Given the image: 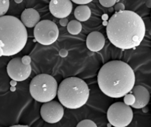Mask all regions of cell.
<instances>
[{
  "mask_svg": "<svg viewBox=\"0 0 151 127\" xmlns=\"http://www.w3.org/2000/svg\"><path fill=\"white\" fill-rule=\"evenodd\" d=\"M111 43L123 50L134 49L140 45L145 34L143 18L131 10L116 12L109 18L106 28Z\"/></svg>",
  "mask_w": 151,
  "mask_h": 127,
  "instance_id": "6da1fadb",
  "label": "cell"
},
{
  "mask_svg": "<svg viewBox=\"0 0 151 127\" xmlns=\"http://www.w3.org/2000/svg\"><path fill=\"white\" fill-rule=\"evenodd\" d=\"M98 83L102 93L112 98H120L131 92L135 83L131 67L122 60H111L101 67Z\"/></svg>",
  "mask_w": 151,
  "mask_h": 127,
  "instance_id": "7a4b0ae2",
  "label": "cell"
},
{
  "mask_svg": "<svg viewBox=\"0 0 151 127\" xmlns=\"http://www.w3.org/2000/svg\"><path fill=\"white\" fill-rule=\"evenodd\" d=\"M0 41L4 56H12L22 51L27 41V32L21 21L12 16L0 17Z\"/></svg>",
  "mask_w": 151,
  "mask_h": 127,
  "instance_id": "3957f363",
  "label": "cell"
},
{
  "mask_svg": "<svg viewBox=\"0 0 151 127\" xmlns=\"http://www.w3.org/2000/svg\"><path fill=\"white\" fill-rule=\"evenodd\" d=\"M57 95L62 105L68 109L76 110L83 107L88 101L90 90L82 79L69 77L60 83Z\"/></svg>",
  "mask_w": 151,
  "mask_h": 127,
  "instance_id": "277c9868",
  "label": "cell"
},
{
  "mask_svg": "<svg viewBox=\"0 0 151 127\" xmlns=\"http://www.w3.org/2000/svg\"><path fill=\"white\" fill-rule=\"evenodd\" d=\"M58 88L57 82L53 76L41 74L32 80L29 91L34 100L44 103L52 100L56 97Z\"/></svg>",
  "mask_w": 151,
  "mask_h": 127,
  "instance_id": "5b68a950",
  "label": "cell"
},
{
  "mask_svg": "<svg viewBox=\"0 0 151 127\" xmlns=\"http://www.w3.org/2000/svg\"><path fill=\"white\" fill-rule=\"evenodd\" d=\"M134 117L132 108L123 102H116L109 107L107 119L109 124L115 127H125L131 123Z\"/></svg>",
  "mask_w": 151,
  "mask_h": 127,
  "instance_id": "8992f818",
  "label": "cell"
},
{
  "mask_svg": "<svg viewBox=\"0 0 151 127\" xmlns=\"http://www.w3.org/2000/svg\"><path fill=\"white\" fill-rule=\"evenodd\" d=\"M58 26L50 20L39 22L34 29L35 40L42 45L49 46L55 42L59 37Z\"/></svg>",
  "mask_w": 151,
  "mask_h": 127,
  "instance_id": "52a82bcc",
  "label": "cell"
},
{
  "mask_svg": "<svg viewBox=\"0 0 151 127\" xmlns=\"http://www.w3.org/2000/svg\"><path fill=\"white\" fill-rule=\"evenodd\" d=\"M6 68L9 76L17 82L26 80L30 75L32 71L31 65L23 64L21 58L19 57L11 60L9 62Z\"/></svg>",
  "mask_w": 151,
  "mask_h": 127,
  "instance_id": "ba28073f",
  "label": "cell"
},
{
  "mask_svg": "<svg viewBox=\"0 0 151 127\" xmlns=\"http://www.w3.org/2000/svg\"><path fill=\"white\" fill-rule=\"evenodd\" d=\"M40 113L44 121L50 124H55L63 118L64 109L60 103L51 100L44 103L41 108Z\"/></svg>",
  "mask_w": 151,
  "mask_h": 127,
  "instance_id": "9c48e42d",
  "label": "cell"
},
{
  "mask_svg": "<svg viewBox=\"0 0 151 127\" xmlns=\"http://www.w3.org/2000/svg\"><path fill=\"white\" fill-rule=\"evenodd\" d=\"M51 14L58 18L68 17L73 10L71 0H51L49 4Z\"/></svg>",
  "mask_w": 151,
  "mask_h": 127,
  "instance_id": "30bf717a",
  "label": "cell"
},
{
  "mask_svg": "<svg viewBox=\"0 0 151 127\" xmlns=\"http://www.w3.org/2000/svg\"><path fill=\"white\" fill-rule=\"evenodd\" d=\"M132 93L136 98V101L132 107L140 109L145 107L150 102V95L146 88L142 85H134Z\"/></svg>",
  "mask_w": 151,
  "mask_h": 127,
  "instance_id": "8fae6325",
  "label": "cell"
},
{
  "mask_svg": "<svg viewBox=\"0 0 151 127\" xmlns=\"http://www.w3.org/2000/svg\"><path fill=\"white\" fill-rule=\"evenodd\" d=\"M105 44V38L100 32H93L88 35L86 46L92 52L101 51Z\"/></svg>",
  "mask_w": 151,
  "mask_h": 127,
  "instance_id": "7c38bea8",
  "label": "cell"
},
{
  "mask_svg": "<svg viewBox=\"0 0 151 127\" xmlns=\"http://www.w3.org/2000/svg\"><path fill=\"white\" fill-rule=\"evenodd\" d=\"M40 15L35 9L32 8L26 9L22 13L21 21L25 27L32 28L37 25L40 22Z\"/></svg>",
  "mask_w": 151,
  "mask_h": 127,
  "instance_id": "4fadbf2b",
  "label": "cell"
},
{
  "mask_svg": "<svg viewBox=\"0 0 151 127\" xmlns=\"http://www.w3.org/2000/svg\"><path fill=\"white\" fill-rule=\"evenodd\" d=\"M91 14L90 8L85 5H81L77 6L74 11V16L76 19L80 22L87 21Z\"/></svg>",
  "mask_w": 151,
  "mask_h": 127,
  "instance_id": "5bb4252c",
  "label": "cell"
},
{
  "mask_svg": "<svg viewBox=\"0 0 151 127\" xmlns=\"http://www.w3.org/2000/svg\"><path fill=\"white\" fill-rule=\"evenodd\" d=\"M68 32L72 35L79 34L82 29V26L80 21L77 20H72L68 22L67 26Z\"/></svg>",
  "mask_w": 151,
  "mask_h": 127,
  "instance_id": "9a60e30c",
  "label": "cell"
},
{
  "mask_svg": "<svg viewBox=\"0 0 151 127\" xmlns=\"http://www.w3.org/2000/svg\"><path fill=\"white\" fill-rule=\"evenodd\" d=\"M9 0H0V17L5 16L9 8Z\"/></svg>",
  "mask_w": 151,
  "mask_h": 127,
  "instance_id": "2e32d148",
  "label": "cell"
},
{
  "mask_svg": "<svg viewBox=\"0 0 151 127\" xmlns=\"http://www.w3.org/2000/svg\"><path fill=\"white\" fill-rule=\"evenodd\" d=\"M78 127H97L95 122L89 119H85L80 121L76 126Z\"/></svg>",
  "mask_w": 151,
  "mask_h": 127,
  "instance_id": "e0dca14e",
  "label": "cell"
},
{
  "mask_svg": "<svg viewBox=\"0 0 151 127\" xmlns=\"http://www.w3.org/2000/svg\"><path fill=\"white\" fill-rule=\"evenodd\" d=\"M136 101V98L134 95L132 93H127L124 96V103L129 106H132Z\"/></svg>",
  "mask_w": 151,
  "mask_h": 127,
  "instance_id": "ac0fdd59",
  "label": "cell"
},
{
  "mask_svg": "<svg viewBox=\"0 0 151 127\" xmlns=\"http://www.w3.org/2000/svg\"><path fill=\"white\" fill-rule=\"evenodd\" d=\"M101 6L106 8H110L114 6L118 0H99Z\"/></svg>",
  "mask_w": 151,
  "mask_h": 127,
  "instance_id": "d6986e66",
  "label": "cell"
},
{
  "mask_svg": "<svg viewBox=\"0 0 151 127\" xmlns=\"http://www.w3.org/2000/svg\"><path fill=\"white\" fill-rule=\"evenodd\" d=\"M114 9L115 10L118 12V11H123L125 10V6L122 3H118L116 4L114 6Z\"/></svg>",
  "mask_w": 151,
  "mask_h": 127,
  "instance_id": "ffe728a7",
  "label": "cell"
},
{
  "mask_svg": "<svg viewBox=\"0 0 151 127\" xmlns=\"http://www.w3.org/2000/svg\"><path fill=\"white\" fill-rule=\"evenodd\" d=\"M22 62L23 63V64L25 65H30L31 62H32V60L30 57L28 56V55H25L22 58Z\"/></svg>",
  "mask_w": 151,
  "mask_h": 127,
  "instance_id": "44dd1931",
  "label": "cell"
},
{
  "mask_svg": "<svg viewBox=\"0 0 151 127\" xmlns=\"http://www.w3.org/2000/svg\"><path fill=\"white\" fill-rule=\"evenodd\" d=\"M75 4L78 5H86L90 3L93 0H71Z\"/></svg>",
  "mask_w": 151,
  "mask_h": 127,
  "instance_id": "7402d4cb",
  "label": "cell"
},
{
  "mask_svg": "<svg viewBox=\"0 0 151 127\" xmlns=\"http://www.w3.org/2000/svg\"><path fill=\"white\" fill-rule=\"evenodd\" d=\"M68 20L66 18H61L59 20V24L62 26L65 27L68 25Z\"/></svg>",
  "mask_w": 151,
  "mask_h": 127,
  "instance_id": "603a6c76",
  "label": "cell"
},
{
  "mask_svg": "<svg viewBox=\"0 0 151 127\" xmlns=\"http://www.w3.org/2000/svg\"><path fill=\"white\" fill-rule=\"evenodd\" d=\"M68 52L65 49H61L59 52V55L62 58H65L68 55Z\"/></svg>",
  "mask_w": 151,
  "mask_h": 127,
  "instance_id": "cb8c5ba5",
  "label": "cell"
},
{
  "mask_svg": "<svg viewBox=\"0 0 151 127\" xmlns=\"http://www.w3.org/2000/svg\"><path fill=\"white\" fill-rule=\"evenodd\" d=\"M146 6L148 8H151V0H147L145 2Z\"/></svg>",
  "mask_w": 151,
  "mask_h": 127,
  "instance_id": "d4e9b609",
  "label": "cell"
},
{
  "mask_svg": "<svg viewBox=\"0 0 151 127\" xmlns=\"http://www.w3.org/2000/svg\"><path fill=\"white\" fill-rule=\"evenodd\" d=\"M10 85H11V86H16L17 85V82L12 79L10 82Z\"/></svg>",
  "mask_w": 151,
  "mask_h": 127,
  "instance_id": "484cf974",
  "label": "cell"
},
{
  "mask_svg": "<svg viewBox=\"0 0 151 127\" xmlns=\"http://www.w3.org/2000/svg\"><path fill=\"white\" fill-rule=\"evenodd\" d=\"M10 90V91H11L12 92H15L16 90V86H11Z\"/></svg>",
  "mask_w": 151,
  "mask_h": 127,
  "instance_id": "4316f807",
  "label": "cell"
},
{
  "mask_svg": "<svg viewBox=\"0 0 151 127\" xmlns=\"http://www.w3.org/2000/svg\"><path fill=\"white\" fill-rule=\"evenodd\" d=\"M12 127H29L28 126H24V125H14V126H13Z\"/></svg>",
  "mask_w": 151,
  "mask_h": 127,
  "instance_id": "83f0119b",
  "label": "cell"
},
{
  "mask_svg": "<svg viewBox=\"0 0 151 127\" xmlns=\"http://www.w3.org/2000/svg\"><path fill=\"white\" fill-rule=\"evenodd\" d=\"M2 56H4V51L2 50V49L1 48L0 49V57H2Z\"/></svg>",
  "mask_w": 151,
  "mask_h": 127,
  "instance_id": "f1b7e54d",
  "label": "cell"
},
{
  "mask_svg": "<svg viewBox=\"0 0 151 127\" xmlns=\"http://www.w3.org/2000/svg\"><path fill=\"white\" fill-rule=\"evenodd\" d=\"M14 1L17 4H20L23 1V0H14Z\"/></svg>",
  "mask_w": 151,
  "mask_h": 127,
  "instance_id": "f546056e",
  "label": "cell"
}]
</instances>
